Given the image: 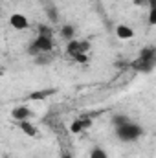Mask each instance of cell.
Listing matches in <instances>:
<instances>
[{"label":"cell","mask_w":156,"mask_h":158,"mask_svg":"<svg viewBox=\"0 0 156 158\" xmlns=\"http://www.w3.org/2000/svg\"><path fill=\"white\" fill-rule=\"evenodd\" d=\"M129 121H130V118H129V116H125V114H117V116L112 118L114 129H116V127H121V125H125V123H129Z\"/></svg>","instance_id":"13"},{"label":"cell","mask_w":156,"mask_h":158,"mask_svg":"<svg viewBox=\"0 0 156 158\" xmlns=\"http://www.w3.org/2000/svg\"><path fill=\"white\" fill-rule=\"evenodd\" d=\"M59 158H74V156H72V153H68V151H63Z\"/></svg>","instance_id":"17"},{"label":"cell","mask_w":156,"mask_h":158,"mask_svg":"<svg viewBox=\"0 0 156 158\" xmlns=\"http://www.w3.org/2000/svg\"><path fill=\"white\" fill-rule=\"evenodd\" d=\"M90 158H109V155H107V151L103 147H94L90 151Z\"/></svg>","instance_id":"14"},{"label":"cell","mask_w":156,"mask_h":158,"mask_svg":"<svg viewBox=\"0 0 156 158\" xmlns=\"http://www.w3.org/2000/svg\"><path fill=\"white\" fill-rule=\"evenodd\" d=\"M11 114H13V118L17 119V121H24V119L31 118V110H30L28 107H24V105H22V107H15Z\"/></svg>","instance_id":"5"},{"label":"cell","mask_w":156,"mask_h":158,"mask_svg":"<svg viewBox=\"0 0 156 158\" xmlns=\"http://www.w3.org/2000/svg\"><path fill=\"white\" fill-rule=\"evenodd\" d=\"M61 37H63V39H66L68 42H70V40H74V39H76V28H74V26H70V24H64V26L61 28Z\"/></svg>","instance_id":"9"},{"label":"cell","mask_w":156,"mask_h":158,"mask_svg":"<svg viewBox=\"0 0 156 158\" xmlns=\"http://www.w3.org/2000/svg\"><path fill=\"white\" fill-rule=\"evenodd\" d=\"M51 59H53L51 52H48V53H39V55L35 57L37 64H50V63H51Z\"/></svg>","instance_id":"12"},{"label":"cell","mask_w":156,"mask_h":158,"mask_svg":"<svg viewBox=\"0 0 156 158\" xmlns=\"http://www.w3.org/2000/svg\"><path fill=\"white\" fill-rule=\"evenodd\" d=\"M88 50H90V42H86V40H70L68 42V46H66V53L76 61L79 55H86L88 53Z\"/></svg>","instance_id":"3"},{"label":"cell","mask_w":156,"mask_h":158,"mask_svg":"<svg viewBox=\"0 0 156 158\" xmlns=\"http://www.w3.org/2000/svg\"><path fill=\"white\" fill-rule=\"evenodd\" d=\"M51 94H53V90H39V92L30 94V99L39 101V99H44V98H48V96H51Z\"/></svg>","instance_id":"11"},{"label":"cell","mask_w":156,"mask_h":158,"mask_svg":"<svg viewBox=\"0 0 156 158\" xmlns=\"http://www.w3.org/2000/svg\"><path fill=\"white\" fill-rule=\"evenodd\" d=\"M90 125H92L90 118H88V119H86V118H84V119H77V121H74V123L70 125V131L76 134V132H81L83 129H86V127H90Z\"/></svg>","instance_id":"8"},{"label":"cell","mask_w":156,"mask_h":158,"mask_svg":"<svg viewBox=\"0 0 156 158\" xmlns=\"http://www.w3.org/2000/svg\"><path fill=\"white\" fill-rule=\"evenodd\" d=\"M116 35H117V39H121V40L132 39L134 37V30L129 28V26H125V24H119L116 28Z\"/></svg>","instance_id":"6"},{"label":"cell","mask_w":156,"mask_h":158,"mask_svg":"<svg viewBox=\"0 0 156 158\" xmlns=\"http://www.w3.org/2000/svg\"><path fill=\"white\" fill-rule=\"evenodd\" d=\"M46 13H48V17H50V20H53V22H57V20H59V15H57V11H55V7H48V9H46Z\"/></svg>","instance_id":"16"},{"label":"cell","mask_w":156,"mask_h":158,"mask_svg":"<svg viewBox=\"0 0 156 158\" xmlns=\"http://www.w3.org/2000/svg\"><path fill=\"white\" fill-rule=\"evenodd\" d=\"M9 24L15 28V30H26L30 26V20L22 15V13H13L9 17Z\"/></svg>","instance_id":"4"},{"label":"cell","mask_w":156,"mask_h":158,"mask_svg":"<svg viewBox=\"0 0 156 158\" xmlns=\"http://www.w3.org/2000/svg\"><path fill=\"white\" fill-rule=\"evenodd\" d=\"M116 136L121 142H125V143L136 142V140H140V138L143 136V127L138 125V123H134V121L130 119L129 123H125V125H121V127H116Z\"/></svg>","instance_id":"1"},{"label":"cell","mask_w":156,"mask_h":158,"mask_svg":"<svg viewBox=\"0 0 156 158\" xmlns=\"http://www.w3.org/2000/svg\"><path fill=\"white\" fill-rule=\"evenodd\" d=\"M147 4H149V17H147V20H149L151 26H156V0H147Z\"/></svg>","instance_id":"10"},{"label":"cell","mask_w":156,"mask_h":158,"mask_svg":"<svg viewBox=\"0 0 156 158\" xmlns=\"http://www.w3.org/2000/svg\"><path fill=\"white\" fill-rule=\"evenodd\" d=\"M18 125H20V131H22L24 134H28V136H31V138H35V136H37V129L33 127V123H30V119L18 121Z\"/></svg>","instance_id":"7"},{"label":"cell","mask_w":156,"mask_h":158,"mask_svg":"<svg viewBox=\"0 0 156 158\" xmlns=\"http://www.w3.org/2000/svg\"><path fill=\"white\" fill-rule=\"evenodd\" d=\"M53 50V39L51 37H44V35H37L35 40L28 46V53L31 57H37L39 53H48Z\"/></svg>","instance_id":"2"},{"label":"cell","mask_w":156,"mask_h":158,"mask_svg":"<svg viewBox=\"0 0 156 158\" xmlns=\"http://www.w3.org/2000/svg\"><path fill=\"white\" fill-rule=\"evenodd\" d=\"M4 158H9V156H4Z\"/></svg>","instance_id":"18"},{"label":"cell","mask_w":156,"mask_h":158,"mask_svg":"<svg viewBox=\"0 0 156 158\" xmlns=\"http://www.w3.org/2000/svg\"><path fill=\"white\" fill-rule=\"evenodd\" d=\"M39 35H44V37H51V28H48V26L40 24V26H39Z\"/></svg>","instance_id":"15"}]
</instances>
